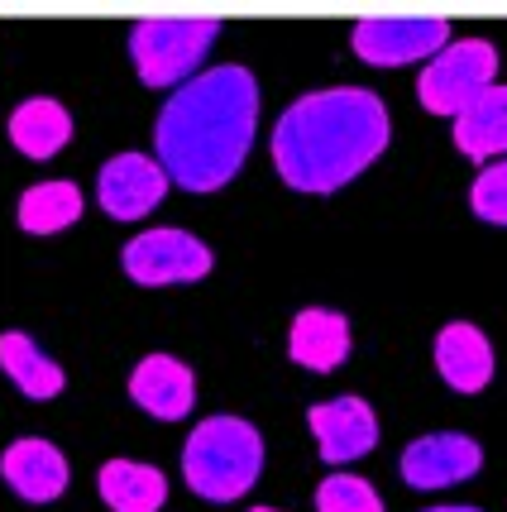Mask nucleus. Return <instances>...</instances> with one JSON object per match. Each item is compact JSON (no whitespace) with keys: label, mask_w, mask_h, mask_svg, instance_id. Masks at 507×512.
Here are the masks:
<instances>
[{"label":"nucleus","mask_w":507,"mask_h":512,"mask_svg":"<svg viewBox=\"0 0 507 512\" xmlns=\"http://www.w3.org/2000/svg\"><path fill=\"white\" fill-rule=\"evenodd\" d=\"M436 369L455 393H484L493 379V345L484 340L479 326L455 321L436 335Z\"/></svg>","instance_id":"ddd939ff"},{"label":"nucleus","mask_w":507,"mask_h":512,"mask_svg":"<svg viewBox=\"0 0 507 512\" xmlns=\"http://www.w3.org/2000/svg\"><path fill=\"white\" fill-rule=\"evenodd\" d=\"M82 216V192L77 182H39L20 197V225L29 235H58Z\"/></svg>","instance_id":"6ab92c4d"},{"label":"nucleus","mask_w":507,"mask_h":512,"mask_svg":"<svg viewBox=\"0 0 507 512\" xmlns=\"http://www.w3.org/2000/svg\"><path fill=\"white\" fill-rule=\"evenodd\" d=\"M287 355L311 374H331L350 359V321L340 312H326V307L297 312L292 335H287Z\"/></svg>","instance_id":"f8f14e48"},{"label":"nucleus","mask_w":507,"mask_h":512,"mask_svg":"<svg viewBox=\"0 0 507 512\" xmlns=\"http://www.w3.org/2000/svg\"><path fill=\"white\" fill-rule=\"evenodd\" d=\"M469 206H474V216H479V221L507 225V158L479 173L474 192H469Z\"/></svg>","instance_id":"412c9836"},{"label":"nucleus","mask_w":507,"mask_h":512,"mask_svg":"<svg viewBox=\"0 0 507 512\" xmlns=\"http://www.w3.org/2000/svg\"><path fill=\"white\" fill-rule=\"evenodd\" d=\"M426 512H479V508H426Z\"/></svg>","instance_id":"4be33fe9"},{"label":"nucleus","mask_w":507,"mask_h":512,"mask_svg":"<svg viewBox=\"0 0 507 512\" xmlns=\"http://www.w3.org/2000/svg\"><path fill=\"white\" fill-rule=\"evenodd\" d=\"M254 512H278V508H254Z\"/></svg>","instance_id":"5701e85b"},{"label":"nucleus","mask_w":507,"mask_h":512,"mask_svg":"<svg viewBox=\"0 0 507 512\" xmlns=\"http://www.w3.org/2000/svg\"><path fill=\"white\" fill-rule=\"evenodd\" d=\"M5 484L20 493L24 503H53L58 493L67 489V460L58 446H48V441H15V446L5 450Z\"/></svg>","instance_id":"4468645a"},{"label":"nucleus","mask_w":507,"mask_h":512,"mask_svg":"<svg viewBox=\"0 0 507 512\" xmlns=\"http://www.w3.org/2000/svg\"><path fill=\"white\" fill-rule=\"evenodd\" d=\"M307 422L326 465H350V460H359V455H369L378 446V417L364 398L316 402L307 412Z\"/></svg>","instance_id":"6e6552de"},{"label":"nucleus","mask_w":507,"mask_h":512,"mask_svg":"<svg viewBox=\"0 0 507 512\" xmlns=\"http://www.w3.org/2000/svg\"><path fill=\"white\" fill-rule=\"evenodd\" d=\"M130 398L158 422H182L197 402V374L173 355H149L130 374Z\"/></svg>","instance_id":"9b49d317"},{"label":"nucleus","mask_w":507,"mask_h":512,"mask_svg":"<svg viewBox=\"0 0 507 512\" xmlns=\"http://www.w3.org/2000/svg\"><path fill=\"white\" fill-rule=\"evenodd\" d=\"M455 144L460 154L479 158V163L507 154V87H488L455 115Z\"/></svg>","instance_id":"a211bd4d"},{"label":"nucleus","mask_w":507,"mask_h":512,"mask_svg":"<svg viewBox=\"0 0 507 512\" xmlns=\"http://www.w3.org/2000/svg\"><path fill=\"white\" fill-rule=\"evenodd\" d=\"M187 489L211 503H235L264 474V436L244 417H206L182 450Z\"/></svg>","instance_id":"7ed1b4c3"},{"label":"nucleus","mask_w":507,"mask_h":512,"mask_svg":"<svg viewBox=\"0 0 507 512\" xmlns=\"http://www.w3.org/2000/svg\"><path fill=\"white\" fill-rule=\"evenodd\" d=\"M484 465V450L479 441H469L460 431H436V436H421L402 450V479L412 489H445V484H464L469 474H479Z\"/></svg>","instance_id":"9d476101"},{"label":"nucleus","mask_w":507,"mask_h":512,"mask_svg":"<svg viewBox=\"0 0 507 512\" xmlns=\"http://www.w3.org/2000/svg\"><path fill=\"white\" fill-rule=\"evenodd\" d=\"M259 125V82L249 67H211L158 111V168L187 192H216L240 173Z\"/></svg>","instance_id":"f257e3e1"},{"label":"nucleus","mask_w":507,"mask_h":512,"mask_svg":"<svg viewBox=\"0 0 507 512\" xmlns=\"http://www.w3.org/2000/svg\"><path fill=\"white\" fill-rule=\"evenodd\" d=\"M350 44L364 63L402 67L417 58H436L450 44V24L441 15H378V20L354 24Z\"/></svg>","instance_id":"0eeeda50"},{"label":"nucleus","mask_w":507,"mask_h":512,"mask_svg":"<svg viewBox=\"0 0 507 512\" xmlns=\"http://www.w3.org/2000/svg\"><path fill=\"white\" fill-rule=\"evenodd\" d=\"M0 369H5V379L15 383L24 398H34V402L58 398V393H63V383H67L63 369H58V364H53V359H48L24 331L0 335Z\"/></svg>","instance_id":"dca6fc26"},{"label":"nucleus","mask_w":507,"mask_h":512,"mask_svg":"<svg viewBox=\"0 0 507 512\" xmlns=\"http://www.w3.org/2000/svg\"><path fill=\"white\" fill-rule=\"evenodd\" d=\"M216 34V20H139L130 29V58L149 87H177L201 67Z\"/></svg>","instance_id":"20e7f679"},{"label":"nucleus","mask_w":507,"mask_h":512,"mask_svg":"<svg viewBox=\"0 0 507 512\" xmlns=\"http://www.w3.org/2000/svg\"><path fill=\"white\" fill-rule=\"evenodd\" d=\"M120 264L139 288H168V283H197L211 273V249L201 245L197 235L163 225V230H144L134 235Z\"/></svg>","instance_id":"423d86ee"},{"label":"nucleus","mask_w":507,"mask_h":512,"mask_svg":"<svg viewBox=\"0 0 507 512\" xmlns=\"http://www.w3.org/2000/svg\"><path fill=\"white\" fill-rule=\"evenodd\" d=\"M168 192V173L158 168L149 154H115L101 178H96V197L106 206V216L115 221H139L149 216Z\"/></svg>","instance_id":"1a4fd4ad"},{"label":"nucleus","mask_w":507,"mask_h":512,"mask_svg":"<svg viewBox=\"0 0 507 512\" xmlns=\"http://www.w3.org/2000/svg\"><path fill=\"white\" fill-rule=\"evenodd\" d=\"M316 512H383V498L354 474H331L316 489Z\"/></svg>","instance_id":"aec40b11"},{"label":"nucleus","mask_w":507,"mask_h":512,"mask_svg":"<svg viewBox=\"0 0 507 512\" xmlns=\"http://www.w3.org/2000/svg\"><path fill=\"white\" fill-rule=\"evenodd\" d=\"M493 72H498V53L488 39H455L421 67L417 96L431 115H460L474 96L493 87Z\"/></svg>","instance_id":"39448f33"},{"label":"nucleus","mask_w":507,"mask_h":512,"mask_svg":"<svg viewBox=\"0 0 507 512\" xmlns=\"http://www.w3.org/2000/svg\"><path fill=\"white\" fill-rule=\"evenodd\" d=\"M96 489L111 503V512H158L168 503V479L139 460H106L96 474Z\"/></svg>","instance_id":"2eb2a0df"},{"label":"nucleus","mask_w":507,"mask_h":512,"mask_svg":"<svg viewBox=\"0 0 507 512\" xmlns=\"http://www.w3.org/2000/svg\"><path fill=\"white\" fill-rule=\"evenodd\" d=\"M67 139H72V115L53 96H34V101L15 106V115H10V144L24 158H53Z\"/></svg>","instance_id":"f3484780"},{"label":"nucleus","mask_w":507,"mask_h":512,"mask_svg":"<svg viewBox=\"0 0 507 512\" xmlns=\"http://www.w3.org/2000/svg\"><path fill=\"white\" fill-rule=\"evenodd\" d=\"M388 149V106L364 87H331L292 101L273 130V163L297 192H335Z\"/></svg>","instance_id":"f03ea898"}]
</instances>
